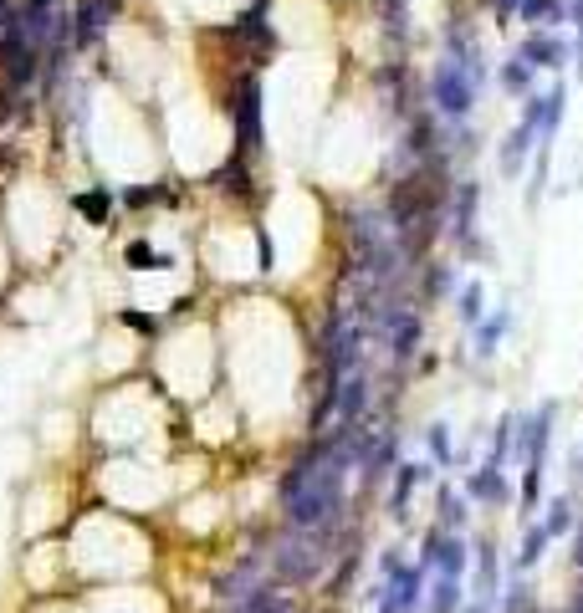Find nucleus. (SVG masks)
<instances>
[{"mask_svg":"<svg viewBox=\"0 0 583 613\" xmlns=\"http://www.w3.org/2000/svg\"><path fill=\"white\" fill-rule=\"evenodd\" d=\"M220 613H297L287 588H276V583H261L256 593L246 598H236V603H220Z\"/></svg>","mask_w":583,"mask_h":613,"instance_id":"2eb2a0df","label":"nucleus"},{"mask_svg":"<svg viewBox=\"0 0 583 613\" xmlns=\"http://www.w3.org/2000/svg\"><path fill=\"white\" fill-rule=\"evenodd\" d=\"M547 542H553V537H547V531H542V521L532 516V521H527V531H522V552L512 557V572H532V568H538L542 552H547Z\"/></svg>","mask_w":583,"mask_h":613,"instance_id":"4be33fe9","label":"nucleus"},{"mask_svg":"<svg viewBox=\"0 0 583 613\" xmlns=\"http://www.w3.org/2000/svg\"><path fill=\"white\" fill-rule=\"evenodd\" d=\"M568 5V26H573V77L583 82V0H563Z\"/></svg>","mask_w":583,"mask_h":613,"instance_id":"bb28decb","label":"nucleus"},{"mask_svg":"<svg viewBox=\"0 0 583 613\" xmlns=\"http://www.w3.org/2000/svg\"><path fill=\"white\" fill-rule=\"evenodd\" d=\"M425 583H430V572L419 568V562H399L389 577H379L374 593H363L369 603H379V613H419L425 609Z\"/></svg>","mask_w":583,"mask_h":613,"instance_id":"7ed1b4c3","label":"nucleus"},{"mask_svg":"<svg viewBox=\"0 0 583 613\" xmlns=\"http://www.w3.org/2000/svg\"><path fill=\"white\" fill-rule=\"evenodd\" d=\"M456 291H460L456 261H430L425 266V276H419V302H445V297H456Z\"/></svg>","mask_w":583,"mask_h":613,"instance_id":"f3484780","label":"nucleus"},{"mask_svg":"<svg viewBox=\"0 0 583 613\" xmlns=\"http://www.w3.org/2000/svg\"><path fill=\"white\" fill-rule=\"evenodd\" d=\"M522 20H527V31H558L563 20H568V5L563 0H522Z\"/></svg>","mask_w":583,"mask_h":613,"instance_id":"412c9836","label":"nucleus"},{"mask_svg":"<svg viewBox=\"0 0 583 613\" xmlns=\"http://www.w3.org/2000/svg\"><path fill=\"white\" fill-rule=\"evenodd\" d=\"M26 5H36V11H52V5H57V0H26Z\"/></svg>","mask_w":583,"mask_h":613,"instance_id":"473e14b6","label":"nucleus"},{"mask_svg":"<svg viewBox=\"0 0 583 613\" xmlns=\"http://www.w3.org/2000/svg\"><path fill=\"white\" fill-rule=\"evenodd\" d=\"M497 87L507 92V98H517V102H522L527 92H538V72H532V67H527V61L512 52L507 61H497Z\"/></svg>","mask_w":583,"mask_h":613,"instance_id":"6ab92c4d","label":"nucleus"},{"mask_svg":"<svg viewBox=\"0 0 583 613\" xmlns=\"http://www.w3.org/2000/svg\"><path fill=\"white\" fill-rule=\"evenodd\" d=\"M415 562L430 572V577H466V568H471V542H466L460 531L430 527L425 531V542H419Z\"/></svg>","mask_w":583,"mask_h":613,"instance_id":"39448f33","label":"nucleus"},{"mask_svg":"<svg viewBox=\"0 0 583 613\" xmlns=\"http://www.w3.org/2000/svg\"><path fill=\"white\" fill-rule=\"evenodd\" d=\"M425 450H430V466H440V470L456 466V434H451L445 419H435V425L425 429Z\"/></svg>","mask_w":583,"mask_h":613,"instance_id":"393cba45","label":"nucleus"},{"mask_svg":"<svg viewBox=\"0 0 583 613\" xmlns=\"http://www.w3.org/2000/svg\"><path fill=\"white\" fill-rule=\"evenodd\" d=\"M532 154H538V133L527 128V123H517V128H507V139L497 143V174L507 184H517L522 174H527V163H532Z\"/></svg>","mask_w":583,"mask_h":613,"instance_id":"9b49d317","label":"nucleus"},{"mask_svg":"<svg viewBox=\"0 0 583 613\" xmlns=\"http://www.w3.org/2000/svg\"><path fill=\"white\" fill-rule=\"evenodd\" d=\"M460 490H466V501H476V506H512V501H517V490L507 481V466H497V460H481L476 470H466Z\"/></svg>","mask_w":583,"mask_h":613,"instance_id":"6e6552de","label":"nucleus"},{"mask_svg":"<svg viewBox=\"0 0 583 613\" xmlns=\"http://www.w3.org/2000/svg\"><path fill=\"white\" fill-rule=\"evenodd\" d=\"M579 450H583V445H579Z\"/></svg>","mask_w":583,"mask_h":613,"instance_id":"72a5a7b5","label":"nucleus"},{"mask_svg":"<svg viewBox=\"0 0 583 613\" xmlns=\"http://www.w3.org/2000/svg\"><path fill=\"white\" fill-rule=\"evenodd\" d=\"M425 102H430V113H435L445 128H460V123H471V113H476L481 82L471 77L456 57L440 52L435 67H430V82H425Z\"/></svg>","mask_w":583,"mask_h":613,"instance_id":"f03ea898","label":"nucleus"},{"mask_svg":"<svg viewBox=\"0 0 583 613\" xmlns=\"http://www.w3.org/2000/svg\"><path fill=\"white\" fill-rule=\"evenodd\" d=\"M77 204H83V215H87L92 225H103V220H108V195H103V189H98V195H77Z\"/></svg>","mask_w":583,"mask_h":613,"instance_id":"c756f323","label":"nucleus"},{"mask_svg":"<svg viewBox=\"0 0 583 613\" xmlns=\"http://www.w3.org/2000/svg\"><path fill=\"white\" fill-rule=\"evenodd\" d=\"M460 613H497V603H491V598H466V609Z\"/></svg>","mask_w":583,"mask_h":613,"instance_id":"2f4dec72","label":"nucleus"},{"mask_svg":"<svg viewBox=\"0 0 583 613\" xmlns=\"http://www.w3.org/2000/svg\"><path fill=\"white\" fill-rule=\"evenodd\" d=\"M440 52H445V57H456L460 67L481 82V87L491 82V52H486V41H481L476 20H466V16L445 20V26H440Z\"/></svg>","mask_w":583,"mask_h":613,"instance_id":"20e7f679","label":"nucleus"},{"mask_svg":"<svg viewBox=\"0 0 583 613\" xmlns=\"http://www.w3.org/2000/svg\"><path fill=\"white\" fill-rule=\"evenodd\" d=\"M128 266L133 271H154V266H164V256H154V245L139 241V245H128Z\"/></svg>","mask_w":583,"mask_h":613,"instance_id":"c85d7f7f","label":"nucleus"},{"mask_svg":"<svg viewBox=\"0 0 583 613\" xmlns=\"http://www.w3.org/2000/svg\"><path fill=\"white\" fill-rule=\"evenodd\" d=\"M486 11L497 16V26H512V20H517V11H522V0H486Z\"/></svg>","mask_w":583,"mask_h":613,"instance_id":"7c9ffc66","label":"nucleus"},{"mask_svg":"<svg viewBox=\"0 0 583 613\" xmlns=\"http://www.w3.org/2000/svg\"><path fill=\"white\" fill-rule=\"evenodd\" d=\"M517 327V312L501 302V306H486V317H481L476 327H471V353H476L481 363H491L501 353V343H507V332Z\"/></svg>","mask_w":583,"mask_h":613,"instance_id":"f8f14e48","label":"nucleus"},{"mask_svg":"<svg viewBox=\"0 0 583 613\" xmlns=\"http://www.w3.org/2000/svg\"><path fill=\"white\" fill-rule=\"evenodd\" d=\"M517 57L532 67V72H568V61H573V46L563 31H522L517 41Z\"/></svg>","mask_w":583,"mask_h":613,"instance_id":"423d86ee","label":"nucleus"},{"mask_svg":"<svg viewBox=\"0 0 583 613\" xmlns=\"http://www.w3.org/2000/svg\"><path fill=\"white\" fill-rule=\"evenodd\" d=\"M517 414H522V409H507L497 425L486 429V434H491V455H486V460H497V466L512 460V445H517Z\"/></svg>","mask_w":583,"mask_h":613,"instance_id":"b1692460","label":"nucleus"},{"mask_svg":"<svg viewBox=\"0 0 583 613\" xmlns=\"http://www.w3.org/2000/svg\"><path fill=\"white\" fill-rule=\"evenodd\" d=\"M338 542H343V531H297V527H282V531H276V542L267 547L271 583H276V588H313L317 577L333 568Z\"/></svg>","mask_w":583,"mask_h":613,"instance_id":"f257e3e1","label":"nucleus"},{"mask_svg":"<svg viewBox=\"0 0 583 613\" xmlns=\"http://www.w3.org/2000/svg\"><path fill=\"white\" fill-rule=\"evenodd\" d=\"M435 481V466L430 460H410V466L395 470V481H389V516H395L399 527L410 521V496H415L419 486H430Z\"/></svg>","mask_w":583,"mask_h":613,"instance_id":"ddd939ff","label":"nucleus"},{"mask_svg":"<svg viewBox=\"0 0 583 613\" xmlns=\"http://www.w3.org/2000/svg\"><path fill=\"white\" fill-rule=\"evenodd\" d=\"M456 251H460V256H466V261H481V266H497V245L486 241V235H471V241H460Z\"/></svg>","mask_w":583,"mask_h":613,"instance_id":"cd10ccee","label":"nucleus"},{"mask_svg":"<svg viewBox=\"0 0 583 613\" xmlns=\"http://www.w3.org/2000/svg\"><path fill=\"white\" fill-rule=\"evenodd\" d=\"M476 210H481V179H456L451 189V210H445V230H451V241H471L476 235Z\"/></svg>","mask_w":583,"mask_h":613,"instance_id":"9d476101","label":"nucleus"},{"mask_svg":"<svg viewBox=\"0 0 583 613\" xmlns=\"http://www.w3.org/2000/svg\"><path fill=\"white\" fill-rule=\"evenodd\" d=\"M466 521H471V501H466V490H456V486L440 481V490H435V527L466 531Z\"/></svg>","mask_w":583,"mask_h":613,"instance_id":"a211bd4d","label":"nucleus"},{"mask_svg":"<svg viewBox=\"0 0 583 613\" xmlns=\"http://www.w3.org/2000/svg\"><path fill=\"white\" fill-rule=\"evenodd\" d=\"M456 317H460V327H476L481 317H486V286H481V282H460Z\"/></svg>","mask_w":583,"mask_h":613,"instance_id":"a878e982","label":"nucleus"},{"mask_svg":"<svg viewBox=\"0 0 583 613\" xmlns=\"http://www.w3.org/2000/svg\"><path fill=\"white\" fill-rule=\"evenodd\" d=\"M460 609H466L460 577H430L425 583V613H460Z\"/></svg>","mask_w":583,"mask_h":613,"instance_id":"aec40b11","label":"nucleus"},{"mask_svg":"<svg viewBox=\"0 0 583 613\" xmlns=\"http://www.w3.org/2000/svg\"><path fill=\"white\" fill-rule=\"evenodd\" d=\"M230 118H236V148L256 154V148H261V139H267V128H261V82H256V77H246L241 87H236Z\"/></svg>","mask_w":583,"mask_h":613,"instance_id":"0eeeda50","label":"nucleus"},{"mask_svg":"<svg viewBox=\"0 0 583 613\" xmlns=\"http://www.w3.org/2000/svg\"><path fill=\"white\" fill-rule=\"evenodd\" d=\"M261 583H271L267 552H251V557H241L236 568H226V572H220V583H215V598H220V603H236V598L256 593Z\"/></svg>","mask_w":583,"mask_h":613,"instance_id":"1a4fd4ad","label":"nucleus"},{"mask_svg":"<svg viewBox=\"0 0 583 613\" xmlns=\"http://www.w3.org/2000/svg\"><path fill=\"white\" fill-rule=\"evenodd\" d=\"M471 568H476V593L471 598H491L497 603L501 593V552H497V537H481L471 547Z\"/></svg>","mask_w":583,"mask_h":613,"instance_id":"4468645a","label":"nucleus"},{"mask_svg":"<svg viewBox=\"0 0 583 613\" xmlns=\"http://www.w3.org/2000/svg\"><path fill=\"white\" fill-rule=\"evenodd\" d=\"M532 583H527V572H512L497 593V613H532Z\"/></svg>","mask_w":583,"mask_h":613,"instance_id":"5701e85b","label":"nucleus"},{"mask_svg":"<svg viewBox=\"0 0 583 613\" xmlns=\"http://www.w3.org/2000/svg\"><path fill=\"white\" fill-rule=\"evenodd\" d=\"M542 531H547L553 542L579 531V496H573V490H558V496L542 506Z\"/></svg>","mask_w":583,"mask_h":613,"instance_id":"dca6fc26","label":"nucleus"}]
</instances>
